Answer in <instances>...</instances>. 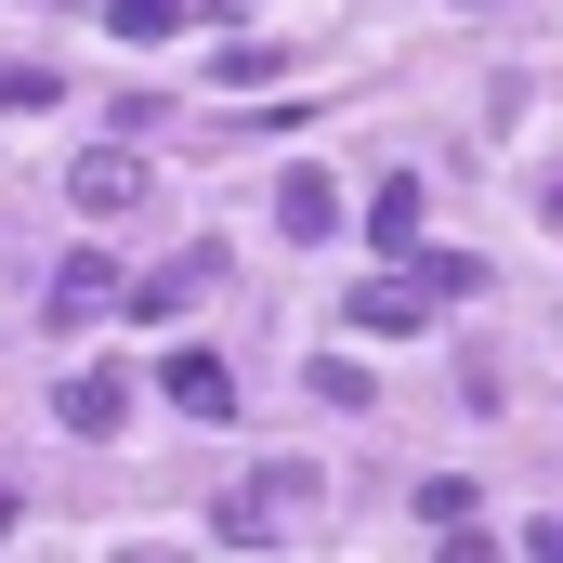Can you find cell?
<instances>
[{"instance_id": "cell-1", "label": "cell", "mask_w": 563, "mask_h": 563, "mask_svg": "<svg viewBox=\"0 0 563 563\" xmlns=\"http://www.w3.org/2000/svg\"><path fill=\"white\" fill-rule=\"evenodd\" d=\"M157 394H170V407H184V420H236V367H223V354H210V341H184V354H170V367H157Z\"/></svg>"}, {"instance_id": "cell-2", "label": "cell", "mask_w": 563, "mask_h": 563, "mask_svg": "<svg viewBox=\"0 0 563 563\" xmlns=\"http://www.w3.org/2000/svg\"><path fill=\"white\" fill-rule=\"evenodd\" d=\"M432 301H445V288H407V276H380V288H354V301H341V328H367V341H420V314Z\"/></svg>"}, {"instance_id": "cell-3", "label": "cell", "mask_w": 563, "mask_h": 563, "mask_svg": "<svg viewBox=\"0 0 563 563\" xmlns=\"http://www.w3.org/2000/svg\"><path fill=\"white\" fill-rule=\"evenodd\" d=\"M276 236H301V250L341 236V184H328V170H288V184H276Z\"/></svg>"}, {"instance_id": "cell-4", "label": "cell", "mask_w": 563, "mask_h": 563, "mask_svg": "<svg viewBox=\"0 0 563 563\" xmlns=\"http://www.w3.org/2000/svg\"><path fill=\"white\" fill-rule=\"evenodd\" d=\"M53 420H66V432H119V420H132V380H119V367H79V380L53 394Z\"/></svg>"}, {"instance_id": "cell-5", "label": "cell", "mask_w": 563, "mask_h": 563, "mask_svg": "<svg viewBox=\"0 0 563 563\" xmlns=\"http://www.w3.org/2000/svg\"><path fill=\"white\" fill-rule=\"evenodd\" d=\"M132 197H144V157H119V144L79 157V210H132Z\"/></svg>"}, {"instance_id": "cell-6", "label": "cell", "mask_w": 563, "mask_h": 563, "mask_svg": "<svg viewBox=\"0 0 563 563\" xmlns=\"http://www.w3.org/2000/svg\"><path fill=\"white\" fill-rule=\"evenodd\" d=\"M367 236H380V250H420V184H407V170L367 197Z\"/></svg>"}, {"instance_id": "cell-7", "label": "cell", "mask_w": 563, "mask_h": 563, "mask_svg": "<svg viewBox=\"0 0 563 563\" xmlns=\"http://www.w3.org/2000/svg\"><path fill=\"white\" fill-rule=\"evenodd\" d=\"M92 301H119V263H106V250H79V263L53 276V314H92Z\"/></svg>"}, {"instance_id": "cell-8", "label": "cell", "mask_w": 563, "mask_h": 563, "mask_svg": "<svg viewBox=\"0 0 563 563\" xmlns=\"http://www.w3.org/2000/svg\"><path fill=\"white\" fill-rule=\"evenodd\" d=\"M197 288H210V250H197V263H170V276H144V288H132V314H144V328H157V314H184Z\"/></svg>"}, {"instance_id": "cell-9", "label": "cell", "mask_w": 563, "mask_h": 563, "mask_svg": "<svg viewBox=\"0 0 563 563\" xmlns=\"http://www.w3.org/2000/svg\"><path fill=\"white\" fill-rule=\"evenodd\" d=\"M106 26H119V40H170V26H184V0H106Z\"/></svg>"}]
</instances>
